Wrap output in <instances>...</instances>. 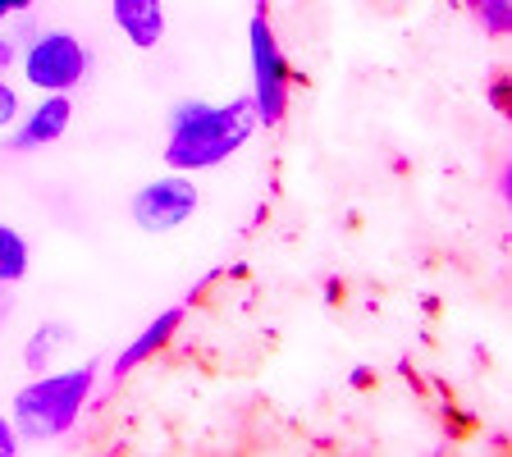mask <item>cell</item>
Masks as SVG:
<instances>
[{"instance_id": "obj_1", "label": "cell", "mask_w": 512, "mask_h": 457, "mask_svg": "<svg viewBox=\"0 0 512 457\" xmlns=\"http://www.w3.org/2000/svg\"><path fill=\"white\" fill-rule=\"evenodd\" d=\"M261 133L256 124L252 96H234V101H179L170 110V133H165V170L179 174H202L215 170L224 160H234L247 142Z\"/></svg>"}, {"instance_id": "obj_2", "label": "cell", "mask_w": 512, "mask_h": 457, "mask_svg": "<svg viewBox=\"0 0 512 457\" xmlns=\"http://www.w3.org/2000/svg\"><path fill=\"white\" fill-rule=\"evenodd\" d=\"M96 384H101V366L74 362V366H51V371H32L10 403V421L19 430L23 444H60L83 426V412L92 407Z\"/></svg>"}, {"instance_id": "obj_3", "label": "cell", "mask_w": 512, "mask_h": 457, "mask_svg": "<svg viewBox=\"0 0 512 457\" xmlns=\"http://www.w3.org/2000/svg\"><path fill=\"white\" fill-rule=\"evenodd\" d=\"M247 74H252V106H256V124L275 128L288 115V96H293V69L288 55L279 46L275 28H270L266 10H256L247 19Z\"/></svg>"}, {"instance_id": "obj_4", "label": "cell", "mask_w": 512, "mask_h": 457, "mask_svg": "<svg viewBox=\"0 0 512 457\" xmlns=\"http://www.w3.org/2000/svg\"><path fill=\"white\" fill-rule=\"evenodd\" d=\"M87 69H92V55H87V46L78 42L69 28H46L37 32V37H28L19 51V74L23 83L32 87V92H69L74 96V87L87 78Z\"/></svg>"}, {"instance_id": "obj_5", "label": "cell", "mask_w": 512, "mask_h": 457, "mask_svg": "<svg viewBox=\"0 0 512 457\" xmlns=\"http://www.w3.org/2000/svg\"><path fill=\"white\" fill-rule=\"evenodd\" d=\"M197 206H202V192H197L192 174L170 170V174H160V179L142 183V188L133 192L128 215H133V224H138L142 234H174V229L192 224Z\"/></svg>"}, {"instance_id": "obj_6", "label": "cell", "mask_w": 512, "mask_h": 457, "mask_svg": "<svg viewBox=\"0 0 512 457\" xmlns=\"http://www.w3.org/2000/svg\"><path fill=\"white\" fill-rule=\"evenodd\" d=\"M74 124V101L69 92H46L42 101H32V110H19L10 124V151H46L69 133Z\"/></svg>"}, {"instance_id": "obj_7", "label": "cell", "mask_w": 512, "mask_h": 457, "mask_svg": "<svg viewBox=\"0 0 512 457\" xmlns=\"http://www.w3.org/2000/svg\"><path fill=\"white\" fill-rule=\"evenodd\" d=\"M183 320H188V307H183V302H179V307H165L160 316H151L147 325H142V330L133 334V339H128L124 348H119L115 362H110V380L124 384L133 371H142L147 362H156L160 352H165L174 339H179Z\"/></svg>"}, {"instance_id": "obj_8", "label": "cell", "mask_w": 512, "mask_h": 457, "mask_svg": "<svg viewBox=\"0 0 512 457\" xmlns=\"http://www.w3.org/2000/svg\"><path fill=\"white\" fill-rule=\"evenodd\" d=\"M115 28L124 32L128 46L138 51H156L165 42V5L160 0H106Z\"/></svg>"}, {"instance_id": "obj_9", "label": "cell", "mask_w": 512, "mask_h": 457, "mask_svg": "<svg viewBox=\"0 0 512 457\" xmlns=\"http://www.w3.org/2000/svg\"><path fill=\"white\" fill-rule=\"evenodd\" d=\"M69 343H74V330L64 320H42L23 343V362H28V371H51Z\"/></svg>"}, {"instance_id": "obj_10", "label": "cell", "mask_w": 512, "mask_h": 457, "mask_svg": "<svg viewBox=\"0 0 512 457\" xmlns=\"http://www.w3.org/2000/svg\"><path fill=\"white\" fill-rule=\"evenodd\" d=\"M28 270H32V243L14 224H0V288L23 284Z\"/></svg>"}, {"instance_id": "obj_11", "label": "cell", "mask_w": 512, "mask_h": 457, "mask_svg": "<svg viewBox=\"0 0 512 457\" xmlns=\"http://www.w3.org/2000/svg\"><path fill=\"white\" fill-rule=\"evenodd\" d=\"M471 14L490 37H503L512 28V0H471Z\"/></svg>"}, {"instance_id": "obj_12", "label": "cell", "mask_w": 512, "mask_h": 457, "mask_svg": "<svg viewBox=\"0 0 512 457\" xmlns=\"http://www.w3.org/2000/svg\"><path fill=\"white\" fill-rule=\"evenodd\" d=\"M19 110H23V101H19V87L10 83V78L0 74V133L19 119Z\"/></svg>"}, {"instance_id": "obj_13", "label": "cell", "mask_w": 512, "mask_h": 457, "mask_svg": "<svg viewBox=\"0 0 512 457\" xmlns=\"http://www.w3.org/2000/svg\"><path fill=\"white\" fill-rule=\"evenodd\" d=\"M14 453H23V439L14 430L10 412H0V457H14Z\"/></svg>"}, {"instance_id": "obj_14", "label": "cell", "mask_w": 512, "mask_h": 457, "mask_svg": "<svg viewBox=\"0 0 512 457\" xmlns=\"http://www.w3.org/2000/svg\"><path fill=\"white\" fill-rule=\"evenodd\" d=\"M37 0H0V23H10V19H23V14L32 10Z\"/></svg>"}, {"instance_id": "obj_15", "label": "cell", "mask_w": 512, "mask_h": 457, "mask_svg": "<svg viewBox=\"0 0 512 457\" xmlns=\"http://www.w3.org/2000/svg\"><path fill=\"white\" fill-rule=\"evenodd\" d=\"M10 64H19V42L10 32H0V69H10Z\"/></svg>"}]
</instances>
